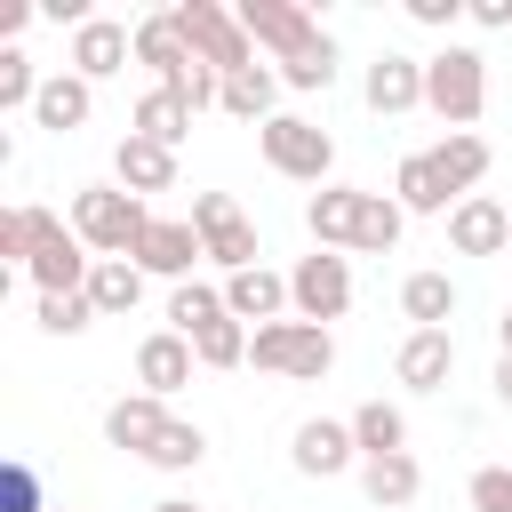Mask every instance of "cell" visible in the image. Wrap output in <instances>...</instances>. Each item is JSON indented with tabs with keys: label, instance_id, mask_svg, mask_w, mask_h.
I'll use <instances>...</instances> for the list:
<instances>
[{
	"label": "cell",
	"instance_id": "6da1fadb",
	"mask_svg": "<svg viewBox=\"0 0 512 512\" xmlns=\"http://www.w3.org/2000/svg\"><path fill=\"white\" fill-rule=\"evenodd\" d=\"M232 16H240V32H248L256 48L280 56V80H288V88H328V80H336V40H328L296 0H240Z\"/></svg>",
	"mask_w": 512,
	"mask_h": 512
},
{
	"label": "cell",
	"instance_id": "7a4b0ae2",
	"mask_svg": "<svg viewBox=\"0 0 512 512\" xmlns=\"http://www.w3.org/2000/svg\"><path fill=\"white\" fill-rule=\"evenodd\" d=\"M424 104L448 120V136L472 128V120L488 112V56H480V48H440V56H424Z\"/></svg>",
	"mask_w": 512,
	"mask_h": 512
},
{
	"label": "cell",
	"instance_id": "3957f363",
	"mask_svg": "<svg viewBox=\"0 0 512 512\" xmlns=\"http://www.w3.org/2000/svg\"><path fill=\"white\" fill-rule=\"evenodd\" d=\"M144 224H152V208H144L136 192H120V184L72 192V232L88 240V256H128V248L144 240Z\"/></svg>",
	"mask_w": 512,
	"mask_h": 512
},
{
	"label": "cell",
	"instance_id": "277c9868",
	"mask_svg": "<svg viewBox=\"0 0 512 512\" xmlns=\"http://www.w3.org/2000/svg\"><path fill=\"white\" fill-rule=\"evenodd\" d=\"M24 232H32V256H24V272L40 280V296H72V288H88L96 256H88V240H80V232H64V216H48V208H24Z\"/></svg>",
	"mask_w": 512,
	"mask_h": 512
},
{
	"label": "cell",
	"instance_id": "5b68a950",
	"mask_svg": "<svg viewBox=\"0 0 512 512\" xmlns=\"http://www.w3.org/2000/svg\"><path fill=\"white\" fill-rule=\"evenodd\" d=\"M256 144H264V160H272L280 176H296V184H328V168H336L328 128L304 120V112H272V120L256 128Z\"/></svg>",
	"mask_w": 512,
	"mask_h": 512
},
{
	"label": "cell",
	"instance_id": "8992f818",
	"mask_svg": "<svg viewBox=\"0 0 512 512\" xmlns=\"http://www.w3.org/2000/svg\"><path fill=\"white\" fill-rule=\"evenodd\" d=\"M248 360L272 368V376H304V384H320V376L336 368V336L312 328V320H272V328H256Z\"/></svg>",
	"mask_w": 512,
	"mask_h": 512
},
{
	"label": "cell",
	"instance_id": "52a82bcc",
	"mask_svg": "<svg viewBox=\"0 0 512 512\" xmlns=\"http://www.w3.org/2000/svg\"><path fill=\"white\" fill-rule=\"evenodd\" d=\"M168 16H176V32L192 40L200 64H216V72H248V64H256V40L240 32L232 8H216V0H176Z\"/></svg>",
	"mask_w": 512,
	"mask_h": 512
},
{
	"label": "cell",
	"instance_id": "ba28073f",
	"mask_svg": "<svg viewBox=\"0 0 512 512\" xmlns=\"http://www.w3.org/2000/svg\"><path fill=\"white\" fill-rule=\"evenodd\" d=\"M288 304H296V320H312V328L344 320V312H352V264H344L336 248H312V256L288 272Z\"/></svg>",
	"mask_w": 512,
	"mask_h": 512
},
{
	"label": "cell",
	"instance_id": "9c48e42d",
	"mask_svg": "<svg viewBox=\"0 0 512 512\" xmlns=\"http://www.w3.org/2000/svg\"><path fill=\"white\" fill-rule=\"evenodd\" d=\"M192 232H200V248H208L224 272H256V224L240 216L232 192H200V200H192Z\"/></svg>",
	"mask_w": 512,
	"mask_h": 512
},
{
	"label": "cell",
	"instance_id": "30bf717a",
	"mask_svg": "<svg viewBox=\"0 0 512 512\" xmlns=\"http://www.w3.org/2000/svg\"><path fill=\"white\" fill-rule=\"evenodd\" d=\"M200 256H208V248H200V232H192V224H176V216H152V224H144V240L128 248V264H136L144 280H176V288L192 280V264H200Z\"/></svg>",
	"mask_w": 512,
	"mask_h": 512
},
{
	"label": "cell",
	"instance_id": "8fae6325",
	"mask_svg": "<svg viewBox=\"0 0 512 512\" xmlns=\"http://www.w3.org/2000/svg\"><path fill=\"white\" fill-rule=\"evenodd\" d=\"M136 56V24H112V16H88L80 32H72V72L96 88V80H112L120 64Z\"/></svg>",
	"mask_w": 512,
	"mask_h": 512
},
{
	"label": "cell",
	"instance_id": "7c38bea8",
	"mask_svg": "<svg viewBox=\"0 0 512 512\" xmlns=\"http://www.w3.org/2000/svg\"><path fill=\"white\" fill-rule=\"evenodd\" d=\"M360 96H368V112H416L424 104V64L416 56H400V48H384L376 64H368V80H360Z\"/></svg>",
	"mask_w": 512,
	"mask_h": 512
},
{
	"label": "cell",
	"instance_id": "4fadbf2b",
	"mask_svg": "<svg viewBox=\"0 0 512 512\" xmlns=\"http://www.w3.org/2000/svg\"><path fill=\"white\" fill-rule=\"evenodd\" d=\"M448 248L456 256H504L512 248V208H496V200H456V216H448Z\"/></svg>",
	"mask_w": 512,
	"mask_h": 512
},
{
	"label": "cell",
	"instance_id": "5bb4252c",
	"mask_svg": "<svg viewBox=\"0 0 512 512\" xmlns=\"http://www.w3.org/2000/svg\"><path fill=\"white\" fill-rule=\"evenodd\" d=\"M288 456H296V472L304 480H336L360 448H352V424H328V416H304L296 424V440H288Z\"/></svg>",
	"mask_w": 512,
	"mask_h": 512
},
{
	"label": "cell",
	"instance_id": "9a60e30c",
	"mask_svg": "<svg viewBox=\"0 0 512 512\" xmlns=\"http://www.w3.org/2000/svg\"><path fill=\"white\" fill-rule=\"evenodd\" d=\"M192 360H200V352H192V336L160 328V336H144V344H136V384H144L152 400H168L176 384H192Z\"/></svg>",
	"mask_w": 512,
	"mask_h": 512
},
{
	"label": "cell",
	"instance_id": "2e32d148",
	"mask_svg": "<svg viewBox=\"0 0 512 512\" xmlns=\"http://www.w3.org/2000/svg\"><path fill=\"white\" fill-rule=\"evenodd\" d=\"M168 424H176V416H168L152 392H128V400H112V408H104V440H112V448H128V456H152Z\"/></svg>",
	"mask_w": 512,
	"mask_h": 512
},
{
	"label": "cell",
	"instance_id": "e0dca14e",
	"mask_svg": "<svg viewBox=\"0 0 512 512\" xmlns=\"http://www.w3.org/2000/svg\"><path fill=\"white\" fill-rule=\"evenodd\" d=\"M392 200H400L408 216H456V184L440 176V160H432V152H408V160H400Z\"/></svg>",
	"mask_w": 512,
	"mask_h": 512
},
{
	"label": "cell",
	"instance_id": "ac0fdd59",
	"mask_svg": "<svg viewBox=\"0 0 512 512\" xmlns=\"http://www.w3.org/2000/svg\"><path fill=\"white\" fill-rule=\"evenodd\" d=\"M112 176H120V192H168L176 184V152L168 144H152V136H120V152H112Z\"/></svg>",
	"mask_w": 512,
	"mask_h": 512
},
{
	"label": "cell",
	"instance_id": "d6986e66",
	"mask_svg": "<svg viewBox=\"0 0 512 512\" xmlns=\"http://www.w3.org/2000/svg\"><path fill=\"white\" fill-rule=\"evenodd\" d=\"M448 368H456V336H448V328H416V336L400 344V384H408V392H440Z\"/></svg>",
	"mask_w": 512,
	"mask_h": 512
},
{
	"label": "cell",
	"instance_id": "ffe728a7",
	"mask_svg": "<svg viewBox=\"0 0 512 512\" xmlns=\"http://www.w3.org/2000/svg\"><path fill=\"white\" fill-rule=\"evenodd\" d=\"M88 112H96V88H88L80 72H56V80H40V104H32V120H40V128L72 136V128H88Z\"/></svg>",
	"mask_w": 512,
	"mask_h": 512
},
{
	"label": "cell",
	"instance_id": "44dd1931",
	"mask_svg": "<svg viewBox=\"0 0 512 512\" xmlns=\"http://www.w3.org/2000/svg\"><path fill=\"white\" fill-rule=\"evenodd\" d=\"M360 200H368V192H352V184H320L312 208H304L312 240H320V248H352V232H360Z\"/></svg>",
	"mask_w": 512,
	"mask_h": 512
},
{
	"label": "cell",
	"instance_id": "7402d4cb",
	"mask_svg": "<svg viewBox=\"0 0 512 512\" xmlns=\"http://www.w3.org/2000/svg\"><path fill=\"white\" fill-rule=\"evenodd\" d=\"M224 304H232V320L272 328V320L288 312V280H280V272H264V264H256V272H232V280H224Z\"/></svg>",
	"mask_w": 512,
	"mask_h": 512
},
{
	"label": "cell",
	"instance_id": "603a6c76",
	"mask_svg": "<svg viewBox=\"0 0 512 512\" xmlns=\"http://www.w3.org/2000/svg\"><path fill=\"white\" fill-rule=\"evenodd\" d=\"M136 64H152V72H160V88H168V80H176L184 64H200V56H192V40L176 32V16L160 8V16H144V24H136Z\"/></svg>",
	"mask_w": 512,
	"mask_h": 512
},
{
	"label": "cell",
	"instance_id": "cb8c5ba5",
	"mask_svg": "<svg viewBox=\"0 0 512 512\" xmlns=\"http://www.w3.org/2000/svg\"><path fill=\"white\" fill-rule=\"evenodd\" d=\"M88 304H96V320L136 312V304H144V272H136L128 256H96V272H88Z\"/></svg>",
	"mask_w": 512,
	"mask_h": 512
},
{
	"label": "cell",
	"instance_id": "d4e9b609",
	"mask_svg": "<svg viewBox=\"0 0 512 512\" xmlns=\"http://www.w3.org/2000/svg\"><path fill=\"white\" fill-rule=\"evenodd\" d=\"M352 448H360V464L368 456H408V416L392 400H360L352 408Z\"/></svg>",
	"mask_w": 512,
	"mask_h": 512
},
{
	"label": "cell",
	"instance_id": "484cf974",
	"mask_svg": "<svg viewBox=\"0 0 512 512\" xmlns=\"http://www.w3.org/2000/svg\"><path fill=\"white\" fill-rule=\"evenodd\" d=\"M128 136H152V144H184L192 136V104L184 96H168V88H152V96H136V112H128Z\"/></svg>",
	"mask_w": 512,
	"mask_h": 512
},
{
	"label": "cell",
	"instance_id": "4316f807",
	"mask_svg": "<svg viewBox=\"0 0 512 512\" xmlns=\"http://www.w3.org/2000/svg\"><path fill=\"white\" fill-rule=\"evenodd\" d=\"M360 488H368L376 512H400V504H416L424 472H416V456H368V464H360Z\"/></svg>",
	"mask_w": 512,
	"mask_h": 512
},
{
	"label": "cell",
	"instance_id": "83f0119b",
	"mask_svg": "<svg viewBox=\"0 0 512 512\" xmlns=\"http://www.w3.org/2000/svg\"><path fill=\"white\" fill-rule=\"evenodd\" d=\"M272 96H280V72H272V64H248V72H224V96H216V104H224L232 120H256V128H264V120H272Z\"/></svg>",
	"mask_w": 512,
	"mask_h": 512
},
{
	"label": "cell",
	"instance_id": "f1b7e54d",
	"mask_svg": "<svg viewBox=\"0 0 512 512\" xmlns=\"http://www.w3.org/2000/svg\"><path fill=\"white\" fill-rule=\"evenodd\" d=\"M432 160H440V176L456 184V200H472V184L488 176V144H480L472 128H456V136H440V144H432Z\"/></svg>",
	"mask_w": 512,
	"mask_h": 512
},
{
	"label": "cell",
	"instance_id": "f546056e",
	"mask_svg": "<svg viewBox=\"0 0 512 512\" xmlns=\"http://www.w3.org/2000/svg\"><path fill=\"white\" fill-rule=\"evenodd\" d=\"M400 312H408L416 328H448V312H456V280H448V272H408Z\"/></svg>",
	"mask_w": 512,
	"mask_h": 512
},
{
	"label": "cell",
	"instance_id": "4dcf8cb0",
	"mask_svg": "<svg viewBox=\"0 0 512 512\" xmlns=\"http://www.w3.org/2000/svg\"><path fill=\"white\" fill-rule=\"evenodd\" d=\"M400 224H408V208L384 200V192H368V200H360V232H352V248H360V256H392V248H400Z\"/></svg>",
	"mask_w": 512,
	"mask_h": 512
},
{
	"label": "cell",
	"instance_id": "1f68e13d",
	"mask_svg": "<svg viewBox=\"0 0 512 512\" xmlns=\"http://www.w3.org/2000/svg\"><path fill=\"white\" fill-rule=\"evenodd\" d=\"M168 320H176V336H200V328L232 320V304H224V288H200V280H184V288L168 296Z\"/></svg>",
	"mask_w": 512,
	"mask_h": 512
},
{
	"label": "cell",
	"instance_id": "d6a6232c",
	"mask_svg": "<svg viewBox=\"0 0 512 512\" xmlns=\"http://www.w3.org/2000/svg\"><path fill=\"white\" fill-rule=\"evenodd\" d=\"M248 344H256V336H248V320H216V328H200V336H192L200 368H240V360H248Z\"/></svg>",
	"mask_w": 512,
	"mask_h": 512
},
{
	"label": "cell",
	"instance_id": "836d02e7",
	"mask_svg": "<svg viewBox=\"0 0 512 512\" xmlns=\"http://www.w3.org/2000/svg\"><path fill=\"white\" fill-rule=\"evenodd\" d=\"M200 456H208V432H200V424H184V416H176V424H168V432H160V448H152V456H144V464H160V472H192V464H200Z\"/></svg>",
	"mask_w": 512,
	"mask_h": 512
},
{
	"label": "cell",
	"instance_id": "e575fe53",
	"mask_svg": "<svg viewBox=\"0 0 512 512\" xmlns=\"http://www.w3.org/2000/svg\"><path fill=\"white\" fill-rule=\"evenodd\" d=\"M16 104H40V80H32L24 48H0V112H16Z\"/></svg>",
	"mask_w": 512,
	"mask_h": 512
},
{
	"label": "cell",
	"instance_id": "d590c367",
	"mask_svg": "<svg viewBox=\"0 0 512 512\" xmlns=\"http://www.w3.org/2000/svg\"><path fill=\"white\" fill-rule=\"evenodd\" d=\"M88 320H96L88 288H72V296H40V328H48V336H80Z\"/></svg>",
	"mask_w": 512,
	"mask_h": 512
},
{
	"label": "cell",
	"instance_id": "8d00e7d4",
	"mask_svg": "<svg viewBox=\"0 0 512 512\" xmlns=\"http://www.w3.org/2000/svg\"><path fill=\"white\" fill-rule=\"evenodd\" d=\"M0 512H48L40 504V472L16 456V464H0Z\"/></svg>",
	"mask_w": 512,
	"mask_h": 512
},
{
	"label": "cell",
	"instance_id": "74e56055",
	"mask_svg": "<svg viewBox=\"0 0 512 512\" xmlns=\"http://www.w3.org/2000/svg\"><path fill=\"white\" fill-rule=\"evenodd\" d=\"M472 512H512V464H480L472 472Z\"/></svg>",
	"mask_w": 512,
	"mask_h": 512
},
{
	"label": "cell",
	"instance_id": "f35d334b",
	"mask_svg": "<svg viewBox=\"0 0 512 512\" xmlns=\"http://www.w3.org/2000/svg\"><path fill=\"white\" fill-rule=\"evenodd\" d=\"M408 16H416V24H432V32H448V24L464 16V0H408Z\"/></svg>",
	"mask_w": 512,
	"mask_h": 512
},
{
	"label": "cell",
	"instance_id": "ab89813d",
	"mask_svg": "<svg viewBox=\"0 0 512 512\" xmlns=\"http://www.w3.org/2000/svg\"><path fill=\"white\" fill-rule=\"evenodd\" d=\"M0 256H16V264L32 256V232H24V208H8V216H0Z\"/></svg>",
	"mask_w": 512,
	"mask_h": 512
},
{
	"label": "cell",
	"instance_id": "60d3db41",
	"mask_svg": "<svg viewBox=\"0 0 512 512\" xmlns=\"http://www.w3.org/2000/svg\"><path fill=\"white\" fill-rule=\"evenodd\" d=\"M472 24H488V32H504V24H512V0H472Z\"/></svg>",
	"mask_w": 512,
	"mask_h": 512
},
{
	"label": "cell",
	"instance_id": "b9f144b4",
	"mask_svg": "<svg viewBox=\"0 0 512 512\" xmlns=\"http://www.w3.org/2000/svg\"><path fill=\"white\" fill-rule=\"evenodd\" d=\"M496 400H504V408H512V352H504V360H496Z\"/></svg>",
	"mask_w": 512,
	"mask_h": 512
},
{
	"label": "cell",
	"instance_id": "7bdbcfd3",
	"mask_svg": "<svg viewBox=\"0 0 512 512\" xmlns=\"http://www.w3.org/2000/svg\"><path fill=\"white\" fill-rule=\"evenodd\" d=\"M152 512H200V504H192V496H168V504H152Z\"/></svg>",
	"mask_w": 512,
	"mask_h": 512
},
{
	"label": "cell",
	"instance_id": "ee69618b",
	"mask_svg": "<svg viewBox=\"0 0 512 512\" xmlns=\"http://www.w3.org/2000/svg\"><path fill=\"white\" fill-rule=\"evenodd\" d=\"M496 344H504V352H512V312H504V320H496Z\"/></svg>",
	"mask_w": 512,
	"mask_h": 512
}]
</instances>
